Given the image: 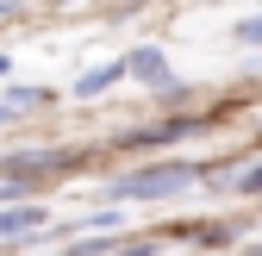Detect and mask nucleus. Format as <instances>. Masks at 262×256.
<instances>
[{"instance_id": "obj_2", "label": "nucleus", "mask_w": 262, "mask_h": 256, "mask_svg": "<svg viewBox=\"0 0 262 256\" xmlns=\"http://www.w3.org/2000/svg\"><path fill=\"white\" fill-rule=\"evenodd\" d=\"M193 132H206V119H156V125H131V132H119L113 144L119 150H169V144H181V138H193Z\"/></svg>"}, {"instance_id": "obj_7", "label": "nucleus", "mask_w": 262, "mask_h": 256, "mask_svg": "<svg viewBox=\"0 0 262 256\" xmlns=\"http://www.w3.org/2000/svg\"><path fill=\"white\" fill-rule=\"evenodd\" d=\"M225 187H231V194H262V156H256V163H244Z\"/></svg>"}, {"instance_id": "obj_5", "label": "nucleus", "mask_w": 262, "mask_h": 256, "mask_svg": "<svg viewBox=\"0 0 262 256\" xmlns=\"http://www.w3.org/2000/svg\"><path fill=\"white\" fill-rule=\"evenodd\" d=\"M31 231H44V206H38V200L0 206V244H7V238H31Z\"/></svg>"}, {"instance_id": "obj_12", "label": "nucleus", "mask_w": 262, "mask_h": 256, "mask_svg": "<svg viewBox=\"0 0 262 256\" xmlns=\"http://www.w3.org/2000/svg\"><path fill=\"white\" fill-rule=\"evenodd\" d=\"M56 7H75V0H56Z\"/></svg>"}, {"instance_id": "obj_1", "label": "nucleus", "mask_w": 262, "mask_h": 256, "mask_svg": "<svg viewBox=\"0 0 262 256\" xmlns=\"http://www.w3.org/2000/svg\"><path fill=\"white\" fill-rule=\"evenodd\" d=\"M200 181V163H144L125 169L100 187V206H156V200H181Z\"/></svg>"}, {"instance_id": "obj_6", "label": "nucleus", "mask_w": 262, "mask_h": 256, "mask_svg": "<svg viewBox=\"0 0 262 256\" xmlns=\"http://www.w3.org/2000/svg\"><path fill=\"white\" fill-rule=\"evenodd\" d=\"M44 100H50V88H7L0 106H7V113H31V106H44Z\"/></svg>"}, {"instance_id": "obj_13", "label": "nucleus", "mask_w": 262, "mask_h": 256, "mask_svg": "<svg viewBox=\"0 0 262 256\" xmlns=\"http://www.w3.org/2000/svg\"><path fill=\"white\" fill-rule=\"evenodd\" d=\"M0 13H13V7H7V0H0Z\"/></svg>"}, {"instance_id": "obj_4", "label": "nucleus", "mask_w": 262, "mask_h": 256, "mask_svg": "<svg viewBox=\"0 0 262 256\" xmlns=\"http://www.w3.org/2000/svg\"><path fill=\"white\" fill-rule=\"evenodd\" d=\"M125 75H131V69H125V56H113V62H94V69H81V81H75L69 94H75V100H100V94H113Z\"/></svg>"}, {"instance_id": "obj_10", "label": "nucleus", "mask_w": 262, "mask_h": 256, "mask_svg": "<svg viewBox=\"0 0 262 256\" xmlns=\"http://www.w3.org/2000/svg\"><path fill=\"white\" fill-rule=\"evenodd\" d=\"M237 256H262V244H244V250H237Z\"/></svg>"}, {"instance_id": "obj_11", "label": "nucleus", "mask_w": 262, "mask_h": 256, "mask_svg": "<svg viewBox=\"0 0 262 256\" xmlns=\"http://www.w3.org/2000/svg\"><path fill=\"white\" fill-rule=\"evenodd\" d=\"M0 75H13V62H7V56H0Z\"/></svg>"}, {"instance_id": "obj_3", "label": "nucleus", "mask_w": 262, "mask_h": 256, "mask_svg": "<svg viewBox=\"0 0 262 256\" xmlns=\"http://www.w3.org/2000/svg\"><path fill=\"white\" fill-rule=\"evenodd\" d=\"M125 69L138 75V81H144L150 94H162V88H175V75H169V56H162L156 44H138V50L125 56Z\"/></svg>"}, {"instance_id": "obj_9", "label": "nucleus", "mask_w": 262, "mask_h": 256, "mask_svg": "<svg viewBox=\"0 0 262 256\" xmlns=\"http://www.w3.org/2000/svg\"><path fill=\"white\" fill-rule=\"evenodd\" d=\"M193 244H206V250H225V244H231V231H225V225H193Z\"/></svg>"}, {"instance_id": "obj_14", "label": "nucleus", "mask_w": 262, "mask_h": 256, "mask_svg": "<svg viewBox=\"0 0 262 256\" xmlns=\"http://www.w3.org/2000/svg\"><path fill=\"white\" fill-rule=\"evenodd\" d=\"M0 125H7V106H0Z\"/></svg>"}, {"instance_id": "obj_8", "label": "nucleus", "mask_w": 262, "mask_h": 256, "mask_svg": "<svg viewBox=\"0 0 262 256\" xmlns=\"http://www.w3.org/2000/svg\"><path fill=\"white\" fill-rule=\"evenodd\" d=\"M231 44H244V50H262V13H250V19H237V25H231Z\"/></svg>"}]
</instances>
